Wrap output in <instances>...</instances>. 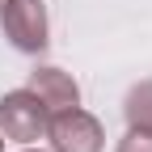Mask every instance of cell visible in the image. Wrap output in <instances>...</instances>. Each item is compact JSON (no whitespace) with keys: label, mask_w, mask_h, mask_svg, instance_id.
Here are the masks:
<instances>
[{"label":"cell","mask_w":152,"mask_h":152,"mask_svg":"<svg viewBox=\"0 0 152 152\" xmlns=\"http://www.w3.org/2000/svg\"><path fill=\"white\" fill-rule=\"evenodd\" d=\"M47 123H51V110L38 102V93L21 89H9L0 97V135L13 140V144H34V140H47Z\"/></svg>","instance_id":"6da1fadb"},{"label":"cell","mask_w":152,"mask_h":152,"mask_svg":"<svg viewBox=\"0 0 152 152\" xmlns=\"http://www.w3.org/2000/svg\"><path fill=\"white\" fill-rule=\"evenodd\" d=\"M0 30L13 42V51L21 55H42L51 42V21L42 0H9L0 9Z\"/></svg>","instance_id":"7a4b0ae2"},{"label":"cell","mask_w":152,"mask_h":152,"mask_svg":"<svg viewBox=\"0 0 152 152\" xmlns=\"http://www.w3.org/2000/svg\"><path fill=\"white\" fill-rule=\"evenodd\" d=\"M47 140H51V152H102L106 131L97 123V114H89L85 106H72V110L51 114Z\"/></svg>","instance_id":"3957f363"},{"label":"cell","mask_w":152,"mask_h":152,"mask_svg":"<svg viewBox=\"0 0 152 152\" xmlns=\"http://www.w3.org/2000/svg\"><path fill=\"white\" fill-rule=\"evenodd\" d=\"M26 89L38 93V102H42L51 114L80 106V85H76L72 72H64V68H34L30 80H26Z\"/></svg>","instance_id":"277c9868"},{"label":"cell","mask_w":152,"mask_h":152,"mask_svg":"<svg viewBox=\"0 0 152 152\" xmlns=\"http://www.w3.org/2000/svg\"><path fill=\"white\" fill-rule=\"evenodd\" d=\"M123 118H127V127L152 131V80L131 85V93L123 97Z\"/></svg>","instance_id":"5b68a950"},{"label":"cell","mask_w":152,"mask_h":152,"mask_svg":"<svg viewBox=\"0 0 152 152\" xmlns=\"http://www.w3.org/2000/svg\"><path fill=\"white\" fill-rule=\"evenodd\" d=\"M114 152H152V131H140V127H127V135L118 140Z\"/></svg>","instance_id":"8992f818"},{"label":"cell","mask_w":152,"mask_h":152,"mask_svg":"<svg viewBox=\"0 0 152 152\" xmlns=\"http://www.w3.org/2000/svg\"><path fill=\"white\" fill-rule=\"evenodd\" d=\"M21 152H42V148H30V144H26V148H21Z\"/></svg>","instance_id":"52a82bcc"},{"label":"cell","mask_w":152,"mask_h":152,"mask_svg":"<svg viewBox=\"0 0 152 152\" xmlns=\"http://www.w3.org/2000/svg\"><path fill=\"white\" fill-rule=\"evenodd\" d=\"M0 152H4V135H0Z\"/></svg>","instance_id":"ba28073f"},{"label":"cell","mask_w":152,"mask_h":152,"mask_svg":"<svg viewBox=\"0 0 152 152\" xmlns=\"http://www.w3.org/2000/svg\"><path fill=\"white\" fill-rule=\"evenodd\" d=\"M4 4H9V0H0V9H4Z\"/></svg>","instance_id":"9c48e42d"}]
</instances>
